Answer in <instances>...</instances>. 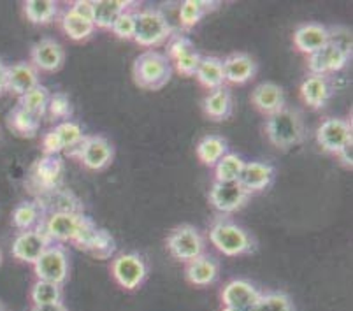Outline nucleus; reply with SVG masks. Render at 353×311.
<instances>
[{
  "label": "nucleus",
  "instance_id": "412c9836",
  "mask_svg": "<svg viewBox=\"0 0 353 311\" xmlns=\"http://www.w3.org/2000/svg\"><path fill=\"white\" fill-rule=\"evenodd\" d=\"M37 85H41L39 70L30 62H16L8 66V92L21 97Z\"/></svg>",
  "mask_w": 353,
  "mask_h": 311
},
{
  "label": "nucleus",
  "instance_id": "6ab92c4d",
  "mask_svg": "<svg viewBox=\"0 0 353 311\" xmlns=\"http://www.w3.org/2000/svg\"><path fill=\"white\" fill-rule=\"evenodd\" d=\"M221 63H223L225 83H232V85H245V83L252 81L259 69L252 54L243 53V51L230 53L229 57L221 60Z\"/></svg>",
  "mask_w": 353,
  "mask_h": 311
},
{
  "label": "nucleus",
  "instance_id": "39448f33",
  "mask_svg": "<svg viewBox=\"0 0 353 311\" xmlns=\"http://www.w3.org/2000/svg\"><path fill=\"white\" fill-rule=\"evenodd\" d=\"M167 248L172 257L188 264L204 255L206 241L194 225H179L167 236Z\"/></svg>",
  "mask_w": 353,
  "mask_h": 311
},
{
  "label": "nucleus",
  "instance_id": "aec40b11",
  "mask_svg": "<svg viewBox=\"0 0 353 311\" xmlns=\"http://www.w3.org/2000/svg\"><path fill=\"white\" fill-rule=\"evenodd\" d=\"M329 43V28L322 23H303L295 28L294 44L304 54H313Z\"/></svg>",
  "mask_w": 353,
  "mask_h": 311
},
{
  "label": "nucleus",
  "instance_id": "cd10ccee",
  "mask_svg": "<svg viewBox=\"0 0 353 311\" xmlns=\"http://www.w3.org/2000/svg\"><path fill=\"white\" fill-rule=\"evenodd\" d=\"M130 8H134V2H123V0H99V2H94L95 28H109L111 30L118 16Z\"/></svg>",
  "mask_w": 353,
  "mask_h": 311
},
{
  "label": "nucleus",
  "instance_id": "a18cd8bd",
  "mask_svg": "<svg viewBox=\"0 0 353 311\" xmlns=\"http://www.w3.org/2000/svg\"><path fill=\"white\" fill-rule=\"evenodd\" d=\"M8 92V66L0 60V95Z\"/></svg>",
  "mask_w": 353,
  "mask_h": 311
},
{
  "label": "nucleus",
  "instance_id": "58836bf2",
  "mask_svg": "<svg viewBox=\"0 0 353 311\" xmlns=\"http://www.w3.org/2000/svg\"><path fill=\"white\" fill-rule=\"evenodd\" d=\"M248 311H295V308L283 292H265Z\"/></svg>",
  "mask_w": 353,
  "mask_h": 311
},
{
  "label": "nucleus",
  "instance_id": "f03ea898",
  "mask_svg": "<svg viewBox=\"0 0 353 311\" xmlns=\"http://www.w3.org/2000/svg\"><path fill=\"white\" fill-rule=\"evenodd\" d=\"M210 241L227 257H237L255 250L256 243L248 230H245L230 218H216L210 227Z\"/></svg>",
  "mask_w": 353,
  "mask_h": 311
},
{
  "label": "nucleus",
  "instance_id": "c03bdc74",
  "mask_svg": "<svg viewBox=\"0 0 353 311\" xmlns=\"http://www.w3.org/2000/svg\"><path fill=\"white\" fill-rule=\"evenodd\" d=\"M338 160L341 162L343 168L352 169L353 168V144L352 141L346 143L341 150L338 152Z\"/></svg>",
  "mask_w": 353,
  "mask_h": 311
},
{
  "label": "nucleus",
  "instance_id": "4468645a",
  "mask_svg": "<svg viewBox=\"0 0 353 311\" xmlns=\"http://www.w3.org/2000/svg\"><path fill=\"white\" fill-rule=\"evenodd\" d=\"M350 57L352 54L343 51L336 44L327 43L322 50L307 57V69H310V74L325 76L327 78L332 72H339V70L345 69Z\"/></svg>",
  "mask_w": 353,
  "mask_h": 311
},
{
  "label": "nucleus",
  "instance_id": "c9c22d12",
  "mask_svg": "<svg viewBox=\"0 0 353 311\" xmlns=\"http://www.w3.org/2000/svg\"><path fill=\"white\" fill-rule=\"evenodd\" d=\"M83 252L90 253L92 257L99 259V261H105V259L113 257L114 252H117V241H114V237L108 230L99 227L95 237Z\"/></svg>",
  "mask_w": 353,
  "mask_h": 311
},
{
  "label": "nucleus",
  "instance_id": "09e8293b",
  "mask_svg": "<svg viewBox=\"0 0 353 311\" xmlns=\"http://www.w3.org/2000/svg\"><path fill=\"white\" fill-rule=\"evenodd\" d=\"M0 311H8V310H6V306H4V303H0Z\"/></svg>",
  "mask_w": 353,
  "mask_h": 311
},
{
  "label": "nucleus",
  "instance_id": "7c9ffc66",
  "mask_svg": "<svg viewBox=\"0 0 353 311\" xmlns=\"http://www.w3.org/2000/svg\"><path fill=\"white\" fill-rule=\"evenodd\" d=\"M229 152V146H227V141L221 136H204L197 144V157L204 165L211 168V165H216L218 160Z\"/></svg>",
  "mask_w": 353,
  "mask_h": 311
},
{
  "label": "nucleus",
  "instance_id": "9d476101",
  "mask_svg": "<svg viewBox=\"0 0 353 311\" xmlns=\"http://www.w3.org/2000/svg\"><path fill=\"white\" fill-rule=\"evenodd\" d=\"M250 201V194L237 181H214L210 190L211 206L221 214L234 213Z\"/></svg>",
  "mask_w": 353,
  "mask_h": 311
},
{
  "label": "nucleus",
  "instance_id": "ddd939ff",
  "mask_svg": "<svg viewBox=\"0 0 353 311\" xmlns=\"http://www.w3.org/2000/svg\"><path fill=\"white\" fill-rule=\"evenodd\" d=\"M51 243L53 241L44 234L43 229L25 230V232L18 234L12 243V257L25 264H35V261L43 255V252Z\"/></svg>",
  "mask_w": 353,
  "mask_h": 311
},
{
  "label": "nucleus",
  "instance_id": "20e7f679",
  "mask_svg": "<svg viewBox=\"0 0 353 311\" xmlns=\"http://www.w3.org/2000/svg\"><path fill=\"white\" fill-rule=\"evenodd\" d=\"M172 35L171 23L159 9H141L136 11V34L134 41L139 46L155 48L165 43Z\"/></svg>",
  "mask_w": 353,
  "mask_h": 311
},
{
  "label": "nucleus",
  "instance_id": "4be33fe9",
  "mask_svg": "<svg viewBox=\"0 0 353 311\" xmlns=\"http://www.w3.org/2000/svg\"><path fill=\"white\" fill-rule=\"evenodd\" d=\"M252 104L255 106L256 111L269 117V114L280 111L285 108V92L280 85H276L272 81L260 83L255 86L252 92Z\"/></svg>",
  "mask_w": 353,
  "mask_h": 311
},
{
  "label": "nucleus",
  "instance_id": "393cba45",
  "mask_svg": "<svg viewBox=\"0 0 353 311\" xmlns=\"http://www.w3.org/2000/svg\"><path fill=\"white\" fill-rule=\"evenodd\" d=\"M218 262L210 255H201L195 261L188 262L185 268V277L192 285L197 287H208L214 283L218 278Z\"/></svg>",
  "mask_w": 353,
  "mask_h": 311
},
{
  "label": "nucleus",
  "instance_id": "37998d69",
  "mask_svg": "<svg viewBox=\"0 0 353 311\" xmlns=\"http://www.w3.org/2000/svg\"><path fill=\"white\" fill-rule=\"evenodd\" d=\"M70 9H72L76 14L81 16V18L94 21V2H92V0H78V2H74V4L70 6Z\"/></svg>",
  "mask_w": 353,
  "mask_h": 311
},
{
  "label": "nucleus",
  "instance_id": "0eeeda50",
  "mask_svg": "<svg viewBox=\"0 0 353 311\" xmlns=\"http://www.w3.org/2000/svg\"><path fill=\"white\" fill-rule=\"evenodd\" d=\"M111 272L117 283L125 290H136L148 277V265L137 253H120L113 259Z\"/></svg>",
  "mask_w": 353,
  "mask_h": 311
},
{
  "label": "nucleus",
  "instance_id": "49530a36",
  "mask_svg": "<svg viewBox=\"0 0 353 311\" xmlns=\"http://www.w3.org/2000/svg\"><path fill=\"white\" fill-rule=\"evenodd\" d=\"M32 311H67V308L63 306V303H53V304H43V306H34Z\"/></svg>",
  "mask_w": 353,
  "mask_h": 311
},
{
  "label": "nucleus",
  "instance_id": "a878e982",
  "mask_svg": "<svg viewBox=\"0 0 353 311\" xmlns=\"http://www.w3.org/2000/svg\"><path fill=\"white\" fill-rule=\"evenodd\" d=\"M195 78L204 88L216 90L225 85V76H223V63L218 57H202L197 70H195Z\"/></svg>",
  "mask_w": 353,
  "mask_h": 311
},
{
  "label": "nucleus",
  "instance_id": "423d86ee",
  "mask_svg": "<svg viewBox=\"0 0 353 311\" xmlns=\"http://www.w3.org/2000/svg\"><path fill=\"white\" fill-rule=\"evenodd\" d=\"M34 271L37 280L51 281L62 287L65 280L69 278V257L62 245L51 243L43 252L34 264Z\"/></svg>",
  "mask_w": 353,
  "mask_h": 311
},
{
  "label": "nucleus",
  "instance_id": "bb28decb",
  "mask_svg": "<svg viewBox=\"0 0 353 311\" xmlns=\"http://www.w3.org/2000/svg\"><path fill=\"white\" fill-rule=\"evenodd\" d=\"M44 222V208L39 203H32V201H25V203L18 204L16 210L12 211V223H14L21 232L25 230L41 229Z\"/></svg>",
  "mask_w": 353,
  "mask_h": 311
},
{
  "label": "nucleus",
  "instance_id": "79ce46f5",
  "mask_svg": "<svg viewBox=\"0 0 353 311\" xmlns=\"http://www.w3.org/2000/svg\"><path fill=\"white\" fill-rule=\"evenodd\" d=\"M329 43L352 54V34L348 28H329Z\"/></svg>",
  "mask_w": 353,
  "mask_h": 311
},
{
  "label": "nucleus",
  "instance_id": "1a4fd4ad",
  "mask_svg": "<svg viewBox=\"0 0 353 311\" xmlns=\"http://www.w3.org/2000/svg\"><path fill=\"white\" fill-rule=\"evenodd\" d=\"M86 214L72 213V211H53L44 217L41 229L44 230L51 241H74V237L81 229Z\"/></svg>",
  "mask_w": 353,
  "mask_h": 311
},
{
  "label": "nucleus",
  "instance_id": "f3484780",
  "mask_svg": "<svg viewBox=\"0 0 353 311\" xmlns=\"http://www.w3.org/2000/svg\"><path fill=\"white\" fill-rule=\"evenodd\" d=\"M262 292L246 280H230L221 288V303L225 308L248 311L259 301Z\"/></svg>",
  "mask_w": 353,
  "mask_h": 311
},
{
  "label": "nucleus",
  "instance_id": "a211bd4d",
  "mask_svg": "<svg viewBox=\"0 0 353 311\" xmlns=\"http://www.w3.org/2000/svg\"><path fill=\"white\" fill-rule=\"evenodd\" d=\"M272 181H274V168L271 163L260 162V160L245 162V165L241 169L239 178H237V183L250 195L269 188Z\"/></svg>",
  "mask_w": 353,
  "mask_h": 311
},
{
  "label": "nucleus",
  "instance_id": "7ed1b4c3",
  "mask_svg": "<svg viewBox=\"0 0 353 311\" xmlns=\"http://www.w3.org/2000/svg\"><path fill=\"white\" fill-rule=\"evenodd\" d=\"M134 81L144 90H160L172 76V66L165 54L144 51L134 62Z\"/></svg>",
  "mask_w": 353,
  "mask_h": 311
},
{
  "label": "nucleus",
  "instance_id": "c85d7f7f",
  "mask_svg": "<svg viewBox=\"0 0 353 311\" xmlns=\"http://www.w3.org/2000/svg\"><path fill=\"white\" fill-rule=\"evenodd\" d=\"M60 23H62L63 32L69 39L72 41H85L88 37L94 35V32L97 30L94 25V21L86 20V18H81L79 14L72 11L70 8H67L65 11L62 12V18H60Z\"/></svg>",
  "mask_w": 353,
  "mask_h": 311
},
{
  "label": "nucleus",
  "instance_id": "a19ab883",
  "mask_svg": "<svg viewBox=\"0 0 353 311\" xmlns=\"http://www.w3.org/2000/svg\"><path fill=\"white\" fill-rule=\"evenodd\" d=\"M111 32L120 39H134V34H136V11H132V8H130L121 12L114 20Z\"/></svg>",
  "mask_w": 353,
  "mask_h": 311
},
{
  "label": "nucleus",
  "instance_id": "f257e3e1",
  "mask_svg": "<svg viewBox=\"0 0 353 311\" xmlns=\"http://www.w3.org/2000/svg\"><path fill=\"white\" fill-rule=\"evenodd\" d=\"M265 136L272 146L280 150H290L301 144L306 136L301 113L294 108H281L280 111L269 114L265 120Z\"/></svg>",
  "mask_w": 353,
  "mask_h": 311
},
{
  "label": "nucleus",
  "instance_id": "2eb2a0df",
  "mask_svg": "<svg viewBox=\"0 0 353 311\" xmlns=\"http://www.w3.org/2000/svg\"><path fill=\"white\" fill-rule=\"evenodd\" d=\"M63 162L59 155H44L37 160L32 169L34 185L41 190V194H50L57 190L62 183Z\"/></svg>",
  "mask_w": 353,
  "mask_h": 311
},
{
  "label": "nucleus",
  "instance_id": "2f4dec72",
  "mask_svg": "<svg viewBox=\"0 0 353 311\" xmlns=\"http://www.w3.org/2000/svg\"><path fill=\"white\" fill-rule=\"evenodd\" d=\"M218 8V2H206V0H187L179 8V25L183 28H192L206 16V12Z\"/></svg>",
  "mask_w": 353,
  "mask_h": 311
},
{
  "label": "nucleus",
  "instance_id": "e433bc0d",
  "mask_svg": "<svg viewBox=\"0 0 353 311\" xmlns=\"http://www.w3.org/2000/svg\"><path fill=\"white\" fill-rule=\"evenodd\" d=\"M50 92L46 90V86L37 85L35 88H32L30 92H27L25 95H21L18 106H21L23 109L30 111V113L37 114V117L43 118L46 114L48 101H50Z\"/></svg>",
  "mask_w": 353,
  "mask_h": 311
},
{
  "label": "nucleus",
  "instance_id": "f8f14e48",
  "mask_svg": "<svg viewBox=\"0 0 353 311\" xmlns=\"http://www.w3.org/2000/svg\"><path fill=\"white\" fill-rule=\"evenodd\" d=\"M167 59L181 76H195L202 54L194 48L192 41L185 35H174L167 46Z\"/></svg>",
  "mask_w": 353,
  "mask_h": 311
},
{
  "label": "nucleus",
  "instance_id": "4c0bfd02",
  "mask_svg": "<svg viewBox=\"0 0 353 311\" xmlns=\"http://www.w3.org/2000/svg\"><path fill=\"white\" fill-rule=\"evenodd\" d=\"M30 299L34 306H43V304H53L62 301V287L51 281L37 280L30 290Z\"/></svg>",
  "mask_w": 353,
  "mask_h": 311
},
{
  "label": "nucleus",
  "instance_id": "473e14b6",
  "mask_svg": "<svg viewBox=\"0 0 353 311\" xmlns=\"http://www.w3.org/2000/svg\"><path fill=\"white\" fill-rule=\"evenodd\" d=\"M23 12L30 23L46 25L57 18L59 6L53 0H28L23 4Z\"/></svg>",
  "mask_w": 353,
  "mask_h": 311
},
{
  "label": "nucleus",
  "instance_id": "5701e85b",
  "mask_svg": "<svg viewBox=\"0 0 353 311\" xmlns=\"http://www.w3.org/2000/svg\"><path fill=\"white\" fill-rule=\"evenodd\" d=\"M332 95V86L325 76L307 74L301 83V97L311 109H322Z\"/></svg>",
  "mask_w": 353,
  "mask_h": 311
},
{
  "label": "nucleus",
  "instance_id": "6e6552de",
  "mask_svg": "<svg viewBox=\"0 0 353 311\" xmlns=\"http://www.w3.org/2000/svg\"><path fill=\"white\" fill-rule=\"evenodd\" d=\"M90 171H104L113 162L114 150L104 136H85L83 143L72 152Z\"/></svg>",
  "mask_w": 353,
  "mask_h": 311
},
{
  "label": "nucleus",
  "instance_id": "8fccbe9b",
  "mask_svg": "<svg viewBox=\"0 0 353 311\" xmlns=\"http://www.w3.org/2000/svg\"><path fill=\"white\" fill-rule=\"evenodd\" d=\"M0 264H2V250H0Z\"/></svg>",
  "mask_w": 353,
  "mask_h": 311
},
{
  "label": "nucleus",
  "instance_id": "dca6fc26",
  "mask_svg": "<svg viewBox=\"0 0 353 311\" xmlns=\"http://www.w3.org/2000/svg\"><path fill=\"white\" fill-rule=\"evenodd\" d=\"M65 51L59 41L44 37L39 43H35L30 50V63L37 70L44 72H54L63 66Z\"/></svg>",
  "mask_w": 353,
  "mask_h": 311
},
{
  "label": "nucleus",
  "instance_id": "de8ad7c7",
  "mask_svg": "<svg viewBox=\"0 0 353 311\" xmlns=\"http://www.w3.org/2000/svg\"><path fill=\"white\" fill-rule=\"evenodd\" d=\"M221 311H239V310H232V308H225V306H223V310H221Z\"/></svg>",
  "mask_w": 353,
  "mask_h": 311
},
{
  "label": "nucleus",
  "instance_id": "72a5a7b5",
  "mask_svg": "<svg viewBox=\"0 0 353 311\" xmlns=\"http://www.w3.org/2000/svg\"><path fill=\"white\" fill-rule=\"evenodd\" d=\"M59 139L60 146H62V152H67L69 155H72V152L78 148L79 144L85 139V134H83V129L79 127V123L69 120L59 123L54 129H51Z\"/></svg>",
  "mask_w": 353,
  "mask_h": 311
},
{
  "label": "nucleus",
  "instance_id": "c756f323",
  "mask_svg": "<svg viewBox=\"0 0 353 311\" xmlns=\"http://www.w3.org/2000/svg\"><path fill=\"white\" fill-rule=\"evenodd\" d=\"M41 120H43V118L37 117V114H34V113H30V111L23 109L21 106H16L11 113H9V118H8L9 127H11V129L21 137L37 136V132H39V127H41Z\"/></svg>",
  "mask_w": 353,
  "mask_h": 311
},
{
  "label": "nucleus",
  "instance_id": "ea45409f",
  "mask_svg": "<svg viewBox=\"0 0 353 311\" xmlns=\"http://www.w3.org/2000/svg\"><path fill=\"white\" fill-rule=\"evenodd\" d=\"M46 114H50L51 121H69L72 117V102H70L69 95L62 94H51L50 101H48Z\"/></svg>",
  "mask_w": 353,
  "mask_h": 311
},
{
  "label": "nucleus",
  "instance_id": "9b49d317",
  "mask_svg": "<svg viewBox=\"0 0 353 311\" xmlns=\"http://www.w3.org/2000/svg\"><path fill=\"white\" fill-rule=\"evenodd\" d=\"M350 141H352V121L345 118H325L316 130V143L327 153L338 155L339 150Z\"/></svg>",
  "mask_w": 353,
  "mask_h": 311
},
{
  "label": "nucleus",
  "instance_id": "f704fd0d",
  "mask_svg": "<svg viewBox=\"0 0 353 311\" xmlns=\"http://www.w3.org/2000/svg\"><path fill=\"white\" fill-rule=\"evenodd\" d=\"M245 160L237 153L227 152L214 165V181H237Z\"/></svg>",
  "mask_w": 353,
  "mask_h": 311
},
{
  "label": "nucleus",
  "instance_id": "b1692460",
  "mask_svg": "<svg viewBox=\"0 0 353 311\" xmlns=\"http://www.w3.org/2000/svg\"><path fill=\"white\" fill-rule=\"evenodd\" d=\"M202 109L210 120L223 121L230 118V114H232V95H230L229 88L221 86V88L211 90L202 101Z\"/></svg>",
  "mask_w": 353,
  "mask_h": 311
}]
</instances>
